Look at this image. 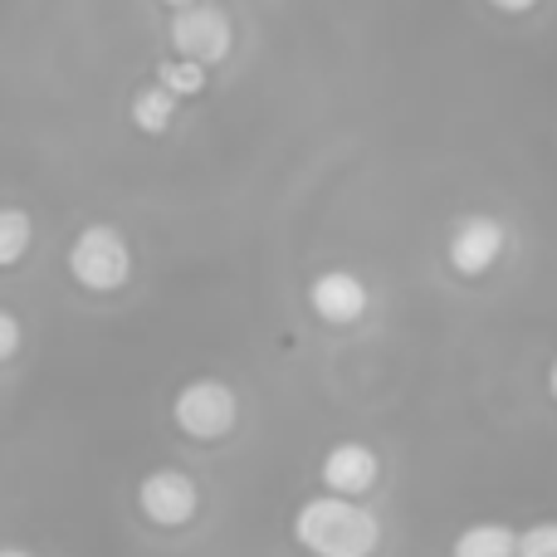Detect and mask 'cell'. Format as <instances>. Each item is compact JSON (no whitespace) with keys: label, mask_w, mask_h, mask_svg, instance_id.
<instances>
[{"label":"cell","mask_w":557,"mask_h":557,"mask_svg":"<svg viewBox=\"0 0 557 557\" xmlns=\"http://www.w3.org/2000/svg\"><path fill=\"white\" fill-rule=\"evenodd\" d=\"M294 543L313 557H372L382 548V519L362 499L318 494L294 513Z\"/></svg>","instance_id":"1"},{"label":"cell","mask_w":557,"mask_h":557,"mask_svg":"<svg viewBox=\"0 0 557 557\" xmlns=\"http://www.w3.org/2000/svg\"><path fill=\"white\" fill-rule=\"evenodd\" d=\"M172 421L191 441H225L235 431V421H240V396L225 382H215V376L186 382L172 401Z\"/></svg>","instance_id":"2"},{"label":"cell","mask_w":557,"mask_h":557,"mask_svg":"<svg viewBox=\"0 0 557 557\" xmlns=\"http://www.w3.org/2000/svg\"><path fill=\"white\" fill-rule=\"evenodd\" d=\"M69 274L84 288H94V294H113L133 274V250H127V240L113 225H88L74 240V250H69Z\"/></svg>","instance_id":"3"},{"label":"cell","mask_w":557,"mask_h":557,"mask_svg":"<svg viewBox=\"0 0 557 557\" xmlns=\"http://www.w3.org/2000/svg\"><path fill=\"white\" fill-rule=\"evenodd\" d=\"M172 45L182 59H196V64H221L235 45L231 15H225L215 0H201V5H182L172 15Z\"/></svg>","instance_id":"4"},{"label":"cell","mask_w":557,"mask_h":557,"mask_svg":"<svg viewBox=\"0 0 557 557\" xmlns=\"http://www.w3.org/2000/svg\"><path fill=\"white\" fill-rule=\"evenodd\" d=\"M137 509L157 523V529H182V523L196 519L201 509V490L186 470H152L143 484H137Z\"/></svg>","instance_id":"5"},{"label":"cell","mask_w":557,"mask_h":557,"mask_svg":"<svg viewBox=\"0 0 557 557\" xmlns=\"http://www.w3.org/2000/svg\"><path fill=\"white\" fill-rule=\"evenodd\" d=\"M499 255H504V225L494 215H465L450 231V240H445V260L465 278L490 274L499 264Z\"/></svg>","instance_id":"6"},{"label":"cell","mask_w":557,"mask_h":557,"mask_svg":"<svg viewBox=\"0 0 557 557\" xmlns=\"http://www.w3.org/2000/svg\"><path fill=\"white\" fill-rule=\"evenodd\" d=\"M382 480V455L362 441H337L323 455V484L327 494H343V499H367Z\"/></svg>","instance_id":"7"},{"label":"cell","mask_w":557,"mask_h":557,"mask_svg":"<svg viewBox=\"0 0 557 557\" xmlns=\"http://www.w3.org/2000/svg\"><path fill=\"white\" fill-rule=\"evenodd\" d=\"M308 304H313V313L323 318V323L347 327V323H357V318L367 313V284L352 270H327V274L313 278Z\"/></svg>","instance_id":"8"},{"label":"cell","mask_w":557,"mask_h":557,"mask_svg":"<svg viewBox=\"0 0 557 557\" xmlns=\"http://www.w3.org/2000/svg\"><path fill=\"white\" fill-rule=\"evenodd\" d=\"M519 553V533L509 523H470L460 539L450 543V557H513Z\"/></svg>","instance_id":"9"},{"label":"cell","mask_w":557,"mask_h":557,"mask_svg":"<svg viewBox=\"0 0 557 557\" xmlns=\"http://www.w3.org/2000/svg\"><path fill=\"white\" fill-rule=\"evenodd\" d=\"M172 113H176V94H166L162 84L143 88V94L133 98V123L143 127V133H166V127H172Z\"/></svg>","instance_id":"10"},{"label":"cell","mask_w":557,"mask_h":557,"mask_svg":"<svg viewBox=\"0 0 557 557\" xmlns=\"http://www.w3.org/2000/svg\"><path fill=\"white\" fill-rule=\"evenodd\" d=\"M29 235H35L29 215H25V211H15V206H0V270H10V264L25 260Z\"/></svg>","instance_id":"11"},{"label":"cell","mask_w":557,"mask_h":557,"mask_svg":"<svg viewBox=\"0 0 557 557\" xmlns=\"http://www.w3.org/2000/svg\"><path fill=\"white\" fill-rule=\"evenodd\" d=\"M157 84L176 98H191L206 88V64H196V59H166V64L157 69Z\"/></svg>","instance_id":"12"},{"label":"cell","mask_w":557,"mask_h":557,"mask_svg":"<svg viewBox=\"0 0 557 557\" xmlns=\"http://www.w3.org/2000/svg\"><path fill=\"white\" fill-rule=\"evenodd\" d=\"M513 557H557V519L529 523V529L519 533V553Z\"/></svg>","instance_id":"13"},{"label":"cell","mask_w":557,"mask_h":557,"mask_svg":"<svg viewBox=\"0 0 557 557\" xmlns=\"http://www.w3.org/2000/svg\"><path fill=\"white\" fill-rule=\"evenodd\" d=\"M20 352V323H15V313H5L0 308V362L5 357H15Z\"/></svg>","instance_id":"14"},{"label":"cell","mask_w":557,"mask_h":557,"mask_svg":"<svg viewBox=\"0 0 557 557\" xmlns=\"http://www.w3.org/2000/svg\"><path fill=\"white\" fill-rule=\"evenodd\" d=\"M494 10H504V15H529L533 5H539V0H490Z\"/></svg>","instance_id":"15"},{"label":"cell","mask_w":557,"mask_h":557,"mask_svg":"<svg viewBox=\"0 0 557 557\" xmlns=\"http://www.w3.org/2000/svg\"><path fill=\"white\" fill-rule=\"evenodd\" d=\"M548 396L557 401V357H553V367H548Z\"/></svg>","instance_id":"16"},{"label":"cell","mask_w":557,"mask_h":557,"mask_svg":"<svg viewBox=\"0 0 557 557\" xmlns=\"http://www.w3.org/2000/svg\"><path fill=\"white\" fill-rule=\"evenodd\" d=\"M0 557H35V553H25V548H0Z\"/></svg>","instance_id":"17"},{"label":"cell","mask_w":557,"mask_h":557,"mask_svg":"<svg viewBox=\"0 0 557 557\" xmlns=\"http://www.w3.org/2000/svg\"><path fill=\"white\" fill-rule=\"evenodd\" d=\"M166 5H176V10H182V5H201V0H166Z\"/></svg>","instance_id":"18"}]
</instances>
